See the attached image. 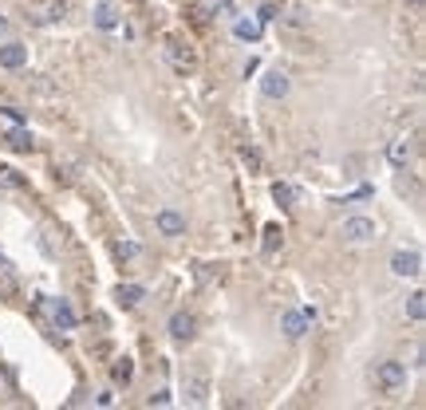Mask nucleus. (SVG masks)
I'll use <instances>...</instances> for the list:
<instances>
[{"label": "nucleus", "instance_id": "26", "mask_svg": "<svg viewBox=\"0 0 426 410\" xmlns=\"http://www.w3.org/2000/svg\"><path fill=\"white\" fill-rule=\"evenodd\" d=\"M166 402H170V395H166V391H162V395H150V398H147V407H166Z\"/></svg>", "mask_w": 426, "mask_h": 410}, {"label": "nucleus", "instance_id": "28", "mask_svg": "<svg viewBox=\"0 0 426 410\" xmlns=\"http://www.w3.org/2000/svg\"><path fill=\"white\" fill-rule=\"evenodd\" d=\"M411 4H414V8H423V0H411Z\"/></svg>", "mask_w": 426, "mask_h": 410}, {"label": "nucleus", "instance_id": "15", "mask_svg": "<svg viewBox=\"0 0 426 410\" xmlns=\"http://www.w3.org/2000/svg\"><path fill=\"white\" fill-rule=\"evenodd\" d=\"M391 162H395V166H407V158H411V142H407V138H399V142H391Z\"/></svg>", "mask_w": 426, "mask_h": 410}, {"label": "nucleus", "instance_id": "8", "mask_svg": "<svg viewBox=\"0 0 426 410\" xmlns=\"http://www.w3.org/2000/svg\"><path fill=\"white\" fill-rule=\"evenodd\" d=\"M170 336L178 339V343H186V339H194V336H197V320H194L190 312H178V315L170 320Z\"/></svg>", "mask_w": 426, "mask_h": 410}, {"label": "nucleus", "instance_id": "19", "mask_svg": "<svg viewBox=\"0 0 426 410\" xmlns=\"http://www.w3.org/2000/svg\"><path fill=\"white\" fill-rule=\"evenodd\" d=\"M0 181H4L8 190H28V181L20 178V174H16L13 166H0Z\"/></svg>", "mask_w": 426, "mask_h": 410}, {"label": "nucleus", "instance_id": "11", "mask_svg": "<svg viewBox=\"0 0 426 410\" xmlns=\"http://www.w3.org/2000/svg\"><path fill=\"white\" fill-rule=\"evenodd\" d=\"M110 379H115V386H126L134 379V363L126 359V355H122L119 363H115V367H110Z\"/></svg>", "mask_w": 426, "mask_h": 410}, {"label": "nucleus", "instance_id": "22", "mask_svg": "<svg viewBox=\"0 0 426 410\" xmlns=\"http://www.w3.org/2000/svg\"><path fill=\"white\" fill-rule=\"evenodd\" d=\"M8 146H13V150H32V134H28V131H13V134H8Z\"/></svg>", "mask_w": 426, "mask_h": 410}, {"label": "nucleus", "instance_id": "17", "mask_svg": "<svg viewBox=\"0 0 426 410\" xmlns=\"http://www.w3.org/2000/svg\"><path fill=\"white\" fill-rule=\"evenodd\" d=\"M407 315H411L414 324H418V320L426 315V296H423V292H414L411 300H407Z\"/></svg>", "mask_w": 426, "mask_h": 410}, {"label": "nucleus", "instance_id": "13", "mask_svg": "<svg viewBox=\"0 0 426 410\" xmlns=\"http://www.w3.org/2000/svg\"><path fill=\"white\" fill-rule=\"evenodd\" d=\"M51 315H56V324H63V327H75V312L67 308V300H56L51 304Z\"/></svg>", "mask_w": 426, "mask_h": 410}, {"label": "nucleus", "instance_id": "21", "mask_svg": "<svg viewBox=\"0 0 426 410\" xmlns=\"http://www.w3.org/2000/svg\"><path fill=\"white\" fill-rule=\"evenodd\" d=\"M272 197H277L280 205H293L296 202V190H293V186H284V181H277V186H272Z\"/></svg>", "mask_w": 426, "mask_h": 410}, {"label": "nucleus", "instance_id": "6", "mask_svg": "<svg viewBox=\"0 0 426 410\" xmlns=\"http://www.w3.org/2000/svg\"><path fill=\"white\" fill-rule=\"evenodd\" d=\"M28 63V48L24 44H16V40H8L4 48H0V67H8V72H16V67H24Z\"/></svg>", "mask_w": 426, "mask_h": 410}, {"label": "nucleus", "instance_id": "10", "mask_svg": "<svg viewBox=\"0 0 426 410\" xmlns=\"http://www.w3.org/2000/svg\"><path fill=\"white\" fill-rule=\"evenodd\" d=\"M280 327H284V336H288V339H300V336H304V327H308V320H304V312H284Z\"/></svg>", "mask_w": 426, "mask_h": 410}, {"label": "nucleus", "instance_id": "3", "mask_svg": "<svg viewBox=\"0 0 426 410\" xmlns=\"http://www.w3.org/2000/svg\"><path fill=\"white\" fill-rule=\"evenodd\" d=\"M166 60H170L174 72H194L197 67V51L182 40H166Z\"/></svg>", "mask_w": 426, "mask_h": 410}, {"label": "nucleus", "instance_id": "12", "mask_svg": "<svg viewBox=\"0 0 426 410\" xmlns=\"http://www.w3.org/2000/svg\"><path fill=\"white\" fill-rule=\"evenodd\" d=\"M95 24H99V28H107V32H110L115 24H119V13L110 8L107 0H103V4H95Z\"/></svg>", "mask_w": 426, "mask_h": 410}, {"label": "nucleus", "instance_id": "23", "mask_svg": "<svg viewBox=\"0 0 426 410\" xmlns=\"http://www.w3.org/2000/svg\"><path fill=\"white\" fill-rule=\"evenodd\" d=\"M277 241H280V229H277V225H268V229H265V253H272Z\"/></svg>", "mask_w": 426, "mask_h": 410}, {"label": "nucleus", "instance_id": "5", "mask_svg": "<svg viewBox=\"0 0 426 410\" xmlns=\"http://www.w3.org/2000/svg\"><path fill=\"white\" fill-rule=\"evenodd\" d=\"M186 402H190V407H206L209 402V379L206 375H186Z\"/></svg>", "mask_w": 426, "mask_h": 410}, {"label": "nucleus", "instance_id": "1", "mask_svg": "<svg viewBox=\"0 0 426 410\" xmlns=\"http://www.w3.org/2000/svg\"><path fill=\"white\" fill-rule=\"evenodd\" d=\"M371 383H375L383 395H395V391H402V386H407V363H399V359L375 363V371H371Z\"/></svg>", "mask_w": 426, "mask_h": 410}, {"label": "nucleus", "instance_id": "7", "mask_svg": "<svg viewBox=\"0 0 426 410\" xmlns=\"http://www.w3.org/2000/svg\"><path fill=\"white\" fill-rule=\"evenodd\" d=\"M261 91H265V99H284V95H288V75H284V72H265Z\"/></svg>", "mask_w": 426, "mask_h": 410}, {"label": "nucleus", "instance_id": "27", "mask_svg": "<svg viewBox=\"0 0 426 410\" xmlns=\"http://www.w3.org/2000/svg\"><path fill=\"white\" fill-rule=\"evenodd\" d=\"M8 36V20H4V16H0V40Z\"/></svg>", "mask_w": 426, "mask_h": 410}, {"label": "nucleus", "instance_id": "2", "mask_svg": "<svg viewBox=\"0 0 426 410\" xmlns=\"http://www.w3.org/2000/svg\"><path fill=\"white\" fill-rule=\"evenodd\" d=\"M375 221H371V218H347V221H343V225H340V237H343V241H347V245H367V241H375Z\"/></svg>", "mask_w": 426, "mask_h": 410}, {"label": "nucleus", "instance_id": "14", "mask_svg": "<svg viewBox=\"0 0 426 410\" xmlns=\"http://www.w3.org/2000/svg\"><path fill=\"white\" fill-rule=\"evenodd\" d=\"M67 13H72V4H67V0H48V8H44V20H51V24H56V20H63Z\"/></svg>", "mask_w": 426, "mask_h": 410}, {"label": "nucleus", "instance_id": "16", "mask_svg": "<svg viewBox=\"0 0 426 410\" xmlns=\"http://www.w3.org/2000/svg\"><path fill=\"white\" fill-rule=\"evenodd\" d=\"M138 300H142V288H138V284H122V288H119V304H122V308H134Z\"/></svg>", "mask_w": 426, "mask_h": 410}, {"label": "nucleus", "instance_id": "9", "mask_svg": "<svg viewBox=\"0 0 426 410\" xmlns=\"http://www.w3.org/2000/svg\"><path fill=\"white\" fill-rule=\"evenodd\" d=\"M158 229L166 233V237H182V233H186V218L178 213V209H162V213H158Z\"/></svg>", "mask_w": 426, "mask_h": 410}, {"label": "nucleus", "instance_id": "18", "mask_svg": "<svg viewBox=\"0 0 426 410\" xmlns=\"http://www.w3.org/2000/svg\"><path fill=\"white\" fill-rule=\"evenodd\" d=\"M115 256H119V261H134V256H142V245H134V241H115Z\"/></svg>", "mask_w": 426, "mask_h": 410}, {"label": "nucleus", "instance_id": "25", "mask_svg": "<svg viewBox=\"0 0 426 410\" xmlns=\"http://www.w3.org/2000/svg\"><path fill=\"white\" fill-rule=\"evenodd\" d=\"M284 20H288V24H293V28H300V24H304V13H300V8H296V4H293V8H288V16H284Z\"/></svg>", "mask_w": 426, "mask_h": 410}, {"label": "nucleus", "instance_id": "24", "mask_svg": "<svg viewBox=\"0 0 426 410\" xmlns=\"http://www.w3.org/2000/svg\"><path fill=\"white\" fill-rule=\"evenodd\" d=\"M241 158H245L249 170H261V154H256V150H241Z\"/></svg>", "mask_w": 426, "mask_h": 410}, {"label": "nucleus", "instance_id": "4", "mask_svg": "<svg viewBox=\"0 0 426 410\" xmlns=\"http://www.w3.org/2000/svg\"><path fill=\"white\" fill-rule=\"evenodd\" d=\"M391 272H395V277H423V256L418 253H395L391 256Z\"/></svg>", "mask_w": 426, "mask_h": 410}, {"label": "nucleus", "instance_id": "20", "mask_svg": "<svg viewBox=\"0 0 426 410\" xmlns=\"http://www.w3.org/2000/svg\"><path fill=\"white\" fill-rule=\"evenodd\" d=\"M233 32H237L241 40H256V36H261V24H256V20H237Z\"/></svg>", "mask_w": 426, "mask_h": 410}]
</instances>
